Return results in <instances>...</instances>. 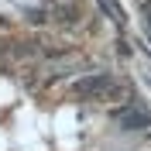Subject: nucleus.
Returning <instances> with one entry per match:
<instances>
[{"label": "nucleus", "mask_w": 151, "mask_h": 151, "mask_svg": "<svg viewBox=\"0 0 151 151\" xmlns=\"http://www.w3.org/2000/svg\"><path fill=\"white\" fill-rule=\"evenodd\" d=\"M141 7H144V14H148V21H151V0H141Z\"/></svg>", "instance_id": "f257e3e1"}]
</instances>
